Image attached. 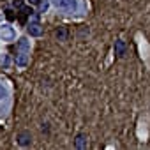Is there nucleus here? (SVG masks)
I'll return each instance as SVG.
<instances>
[{
	"mask_svg": "<svg viewBox=\"0 0 150 150\" xmlns=\"http://www.w3.org/2000/svg\"><path fill=\"white\" fill-rule=\"evenodd\" d=\"M46 9H48V4L46 2H41V13H44Z\"/></svg>",
	"mask_w": 150,
	"mask_h": 150,
	"instance_id": "13",
	"label": "nucleus"
},
{
	"mask_svg": "<svg viewBox=\"0 0 150 150\" xmlns=\"http://www.w3.org/2000/svg\"><path fill=\"white\" fill-rule=\"evenodd\" d=\"M74 146L76 148H87V136L85 134H78L76 136V139H74Z\"/></svg>",
	"mask_w": 150,
	"mask_h": 150,
	"instance_id": "7",
	"label": "nucleus"
},
{
	"mask_svg": "<svg viewBox=\"0 0 150 150\" xmlns=\"http://www.w3.org/2000/svg\"><path fill=\"white\" fill-rule=\"evenodd\" d=\"M125 51H127V44H125V41L117 39V41H115V55H117L118 58H122V57L125 55Z\"/></svg>",
	"mask_w": 150,
	"mask_h": 150,
	"instance_id": "5",
	"label": "nucleus"
},
{
	"mask_svg": "<svg viewBox=\"0 0 150 150\" xmlns=\"http://www.w3.org/2000/svg\"><path fill=\"white\" fill-rule=\"evenodd\" d=\"M42 0H30V4H34V6H37V4H41Z\"/></svg>",
	"mask_w": 150,
	"mask_h": 150,
	"instance_id": "14",
	"label": "nucleus"
},
{
	"mask_svg": "<svg viewBox=\"0 0 150 150\" xmlns=\"http://www.w3.org/2000/svg\"><path fill=\"white\" fill-rule=\"evenodd\" d=\"M32 143V136H30V132H20L18 134V145H21V146H28Z\"/></svg>",
	"mask_w": 150,
	"mask_h": 150,
	"instance_id": "6",
	"label": "nucleus"
},
{
	"mask_svg": "<svg viewBox=\"0 0 150 150\" xmlns=\"http://www.w3.org/2000/svg\"><path fill=\"white\" fill-rule=\"evenodd\" d=\"M27 30H28V34L34 35V37H39V35L42 34V27H41V23H39V20H37L35 14H34V21H30V23L27 25Z\"/></svg>",
	"mask_w": 150,
	"mask_h": 150,
	"instance_id": "2",
	"label": "nucleus"
},
{
	"mask_svg": "<svg viewBox=\"0 0 150 150\" xmlns=\"http://www.w3.org/2000/svg\"><path fill=\"white\" fill-rule=\"evenodd\" d=\"M0 37H2V41H14L16 34L9 25H2L0 27Z\"/></svg>",
	"mask_w": 150,
	"mask_h": 150,
	"instance_id": "3",
	"label": "nucleus"
},
{
	"mask_svg": "<svg viewBox=\"0 0 150 150\" xmlns=\"http://www.w3.org/2000/svg\"><path fill=\"white\" fill-rule=\"evenodd\" d=\"M28 16H30V14H27L25 11H20V13H18V21H20L21 25H27V18H28Z\"/></svg>",
	"mask_w": 150,
	"mask_h": 150,
	"instance_id": "9",
	"label": "nucleus"
},
{
	"mask_svg": "<svg viewBox=\"0 0 150 150\" xmlns=\"http://www.w3.org/2000/svg\"><path fill=\"white\" fill-rule=\"evenodd\" d=\"M55 37H57L58 41H65V39H67V28H65V27H60V28H57V32H55Z\"/></svg>",
	"mask_w": 150,
	"mask_h": 150,
	"instance_id": "8",
	"label": "nucleus"
},
{
	"mask_svg": "<svg viewBox=\"0 0 150 150\" xmlns=\"http://www.w3.org/2000/svg\"><path fill=\"white\" fill-rule=\"evenodd\" d=\"M27 64H28V51H27V50H18L16 65H18V67H25Z\"/></svg>",
	"mask_w": 150,
	"mask_h": 150,
	"instance_id": "4",
	"label": "nucleus"
},
{
	"mask_svg": "<svg viewBox=\"0 0 150 150\" xmlns=\"http://www.w3.org/2000/svg\"><path fill=\"white\" fill-rule=\"evenodd\" d=\"M13 4H14V7H23V0H13Z\"/></svg>",
	"mask_w": 150,
	"mask_h": 150,
	"instance_id": "12",
	"label": "nucleus"
},
{
	"mask_svg": "<svg viewBox=\"0 0 150 150\" xmlns=\"http://www.w3.org/2000/svg\"><path fill=\"white\" fill-rule=\"evenodd\" d=\"M6 96H7V92H6V88H4L2 85H0V101H2V99H4Z\"/></svg>",
	"mask_w": 150,
	"mask_h": 150,
	"instance_id": "11",
	"label": "nucleus"
},
{
	"mask_svg": "<svg viewBox=\"0 0 150 150\" xmlns=\"http://www.w3.org/2000/svg\"><path fill=\"white\" fill-rule=\"evenodd\" d=\"M4 13H6V18H7L9 21H14V20H16V14H14V11H13V9H6Z\"/></svg>",
	"mask_w": 150,
	"mask_h": 150,
	"instance_id": "10",
	"label": "nucleus"
},
{
	"mask_svg": "<svg viewBox=\"0 0 150 150\" xmlns=\"http://www.w3.org/2000/svg\"><path fill=\"white\" fill-rule=\"evenodd\" d=\"M51 4L64 13H76V9H78L76 0H51Z\"/></svg>",
	"mask_w": 150,
	"mask_h": 150,
	"instance_id": "1",
	"label": "nucleus"
}]
</instances>
